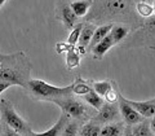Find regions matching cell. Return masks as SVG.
I'll return each instance as SVG.
<instances>
[{"instance_id":"8fae6325","label":"cell","mask_w":155,"mask_h":136,"mask_svg":"<svg viewBox=\"0 0 155 136\" xmlns=\"http://www.w3.org/2000/svg\"><path fill=\"white\" fill-rule=\"evenodd\" d=\"M92 4L93 0H72L69 5L76 17H84L91 9Z\"/></svg>"},{"instance_id":"7c38bea8","label":"cell","mask_w":155,"mask_h":136,"mask_svg":"<svg viewBox=\"0 0 155 136\" xmlns=\"http://www.w3.org/2000/svg\"><path fill=\"white\" fill-rule=\"evenodd\" d=\"M60 17L64 22V25L67 29H72L75 26V22H76V16L74 14V12L71 11V8L69 4H62L60 7Z\"/></svg>"},{"instance_id":"3957f363","label":"cell","mask_w":155,"mask_h":136,"mask_svg":"<svg viewBox=\"0 0 155 136\" xmlns=\"http://www.w3.org/2000/svg\"><path fill=\"white\" fill-rule=\"evenodd\" d=\"M0 113H2V119L5 122V124L9 128L25 135L31 131L30 124L17 114V111L14 110L13 105L9 100L3 99L0 101Z\"/></svg>"},{"instance_id":"9c48e42d","label":"cell","mask_w":155,"mask_h":136,"mask_svg":"<svg viewBox=\"0 0 155 136\" xmlns=\"http://www.w3.org/2000/svg\"><path fill=\"white\" fill-rule=\"evenodd\" d=\"M96 30V26L93 23H87V25H83V29L80 31V35H79V40H78V47L80 49V53H85L84 49L88 47L91 39H92V35Z\"/></svg>"},{"instance_id":"277c9868","label":"cell","mask_w":155,"mask_h":136,"mask_svg":"<svg viewBox=\"0 0 155 136\" xmlns=\"http://www.w3.org/2000/svg\"><path fill=\"white\" fill-rule=\"evenodd\" d=\"M53 103H56L58 106H60L66 115L72 117V118H75V119H80L85 115V111H87L85 105L81 104L80 101H78V100L67 99V97H61V99L53 100Z\"/></svg>"},{"instance_id":"44dd1931","label":"cell","mask_w":155,"mask_h":136,"mask_svg":"<svg viewBox=\"0 0 155 136\" xmlns=\"http://www.w3.org/2000/svg\"><path fill=\"white\" fill-rule=\"evenodd\" d=\"M132 130V135L133 136H154V134L151 132V130H150V126L149 123L146 122H138L133 124V128Z\"/></svg>"},{"instance_id":"30bf717a","label":"cell","mask_w":155,"mask_h":136,"mask_svg":"<svg viewBox=\"0 0 155 136\" xmlns=\"http://www.w3.org/2000/svg\"><path fill=\"white\" fill-rule=\"evenodd\" d=\"M114 46V42H113V39H111L110 35H106L102 40L98 42L97 44L92 48V53H93V57L94 58H102L106 53L109 52V49L111 47Z\"/></svg>"},{"instance_id":"cb8c5ba5","label":"cell","mask_w":155,"mask_h":136,"mask_svg":"<svg viewBox=\"0 0 155 136\" xmlns=\"http://www.w3.org/2000/svg\"><path fill=\"white\" fill-rule=\"evenodd\" d=\"M81 29H83V23H78V25H75L71 29V32H70L69 38H67V44H69L70 47H76Z\"/></svg>"},{"instance_id":"ffe728a7","label":"cell","mask_w":155,"mask_h":136,"mask_svg":"<svg viewBox=\"0 0 155 136\" xmlns=\"http://www.w3.org/2000/svg\"><path fill=\"white\" fill-rule=\"evenodd\" d=\"M92 90L96 93H98L101 97H104L109 91L113 90V84L111 80H101V82H92Z\"/></svg>"},{"instance_id":"52a82bcc","label":"cell","mask_w":155,"mask_h":136,"mask_svg":"<svg viewBox=\"0 0 155 136\" xmlns=\"http://www.w3.org/2000/svg\"><path fill=\"white\" fill-rule=\"evenodd\" d=\"M119 109L116 103H109V104H104L101 108L98 109V114L94 118L97 122H102V123H111L119 118Z\"/></svg>"},{"instance_id":"2e32d148","label":"cell","mask_w":155,"mask_h":136,"mask_svg":"<svg viewBox=\"0 0 155 136\" xmlns=\"http://www.w3.org/2000/svg\"><path fill=\"white\" fill-rule=\"evenodd\" d=\"M124 132L122 123H109L101 127L98 136H122Z\"/></svg>"},{"instance_id":"e0dca14e","label":"cell","mask_w":155,"mask_h":136,"mask_svg":"<svg viewBox=\"0 0 155 136\" xmlns=\"http://www.w3.org/2000/svg\"><path fill=\"white\" fill-rule=\"evenodd\" d=\"M83 99H84V101H85L87 104H88L89 106H92V108H94L96 110H98L101 106L105 104L104 97H101L98 93H96L93 90H91L88 93H85L83 96Z\"/></svg>"},{"instance_id":"9a60e30c","label":"cell","mask_w":155,"mask_h":136,"mask_svg":"<svg viewBox=\"0 0 155 136\" xmlns=\"http://www.w3.org/2000/svg\"><path fill=\"white\" fill-rule=\"evenodd\" d=\"M111 27H113V23H107V25H102V26L96 27V30H94L93 35H92L91 42H89V44H88V47L91 48V49H92V48H93L98 42L102 40V39H104L106 35H109Z\"/></svg>"},{"instance_id":"4dcf8cb0","label":"cell","mask_w":155,"mask_h":136,"mask_svg":"<svg viewBox=\"0 0 155 136\" xmlns=\"http://www.w3.org/2000/svg\"><path fill=\"white\" fill-rule=\"evenodd\" d=\"M5 2H7V0H0V7H2V5H3V4H4V3H5Z\"/></svg>"},{"instance_id":"5b68a950","label":"cell","mask_w":155,"mask_h":136,"mask_svg":"<svg viewBox=\"0 0 155 136\" xmlns=\"http://www.w3.org/2000/svg\"><path fill=\"white\" fill-rule=\"evenodd\" d=\"M116 93H118V99H116V104H118V109H119V113L120 115L123 117L124 122L127 123L128 126H133L136 123L141 122L142 121V117L140 115L137 111H136L132 106L129 104L125 103L124 100V96L120 93L119 91H116Z\"/></svg>"},{"instance_id":"f1b7e54d","label":"cell","mask_w":155,"mask_h":136,"mask_svg":"<svg viewBox=\"0 0 155 136\" xmlns=\"http://www.w3.org/2000/svg\"><path fill=\"white\" fill-rule=\"evenodd\" d=\"M5 136H21V134L19 132H17V131H14V130H12V128H7L5 130Z\"/></svg>"},{"instance_id":"ac0fdd59","label":"cell","mask_w":155,"mask_h":136,"mask_svg":"<svg viewBox=\"0 0 155 136\" xmlns=\"http://www.w3.org/2000/svg\"><path fill=\"white\" fill-rule=\"evenodd\" d=\"M66 67L67 69H75L80 65V53L78 52L76 47H71L66 52Z\"/></svg>"},{"instance_id":"83f0119b","label":"cell","mask_w":155,"mask_h":136,"mask_svg":"<svg viewBox=\"0 0 155 136\" xmlns=\"http://www.w3.org/2000/svg\"><path fill=\"white\" fill-rule=\"evenodd\" d=\"M12 84L11 83H7V82H3V80H0V95L3 93L4 91H7L9 87H11Z\"/></svg>"},{"instance_id":"5bb4252c","label":"cell","mask_w":155,"mask_h":136,"mask_svg":"<svg viewBox=\"0 0 155 136\" xmlns=\"http://www.w3.org/2000/svg\"><path fill=\"white\" fill-rule=\"evenodd\" d=\"M129 5H130L129 0H107L106 8L113 14H122L128 11Z\"/></svg>"},{"instance_id":"4fadbf2b","label":"cell","mask_w":155,"mask_h":136,"mask_svg":"<svg viewBox=\"0 0 155 136\" xmlns=\"http://www.w3.org/2000/svg\"><path fill=\"white\" fill-rule=\"evenodd\" d=\"M129 34V29L124 25H120V23H113V27L109 32V35L113 39L114 44H118V43L123 42L127 35Z\"/></svg>"},{"instance_id":"6da1fadb","label":"cell","mask_w":155,"mask_h":136,"mask_svg":"<svg viewBox=\"0 0 155 136\" xmlns=\"http://www.w3.org/2000/svg\"><path fill=\"white\" fill-rule=\"evenodd\" d=\"M30 70V61L23 52L0 56V80L26 88Z\"/></svg>"},{"instance_id":"f546056e","label":"cell","mask_w":155,"mask_h":136,"mask_svg":"<svg viewBox=\"0 0 155 136\" xmlns=\"http://www.w3.org/2000/svg\"><path fill=\"white\" fill-rule=\"evenodd\" d=\"M123 135H124V136H133V135H132V130H130V127H129V126H128V127L124 130Z\"/></svg>"},{"instance_id":"603a6c76","label":"cell","mask_w":155,"mask_h":136,"mask_svg":"<svg viewBox=\"0 0 155 136\" xmlns=\"http://www.w3.org/2000/svg\"><path fill=\"white\" fill-rule=\"evenodd\" d=\"M101 131V126L94 122H89L84 124L80 130V136H98Z\"/></svg>"},{"instance_id":"4316f807","label":"cell","mask_w":155,"mask_h":136,"mask_svg":"<svg viewBox=\"0 0 155 136\" xmlns=\"http://www.w3.org/2000/svg\"><path fill=\"white\" fill-rule=\"evenodd\" d=\"M70 46L67 44V43H60V44H57V47H56V51H57V53H64V52H67L70 49Z\"/></svg>"},{"instance_id":"1f68e13d","label":"cell","mask_w":155,"mask_h":136,"mask_svg":"<svg viewBox=\"0 0 155 136\" xmlns=\"http://www.w3.org/2000/svg\"><path fill=\"white\" fill-rule=\"evenodd\" d=\"M23 136H28V135H27V134H26V135H23Z\"/></svg>"},{"instance_id":"8992f818","label":"cell","mask_w":155,"mask_h":136,"mask_svg":"<svg viewBox=\"0 0 155 136\" xmlns=\"http://www.w3.org/2000/svg\"><path fill=\"white\" fill-rule=\"evenodd\" d=\"M124 100H125V103L132 106L142 118H151V117H154V114H155L154 97H151L150 100H146V101H133V100L125 99V97H124Z\"/></svg>"},{"instance_id":"ba28073f","label":"cell","mask_w":155,"mask_h":136,"mask_svg":"<svg viewBox=\"0 0 155 136\" xmlns=\"http://www.w3.org/2000/svg\"><path fill=\"white\" fill-rule=\"evenodd\" d=\"M69 118H70L69 115H66L65 113H62L61 117H60V119H58L49 130L44 131V132H34V131L31 130L27 135L28 136H58L61 134V131L64 130L65 126L69 123Z\"/></svg>"},{"instance_id":"7a4b0ae2","label":"cell","mask_w":155,"mask_h":136,"mask_svg":"<svg viewBox=\"0 0 155 136\" xmlns=\"http://www.w3.org/2000/svg\"><path fill=\"white\" fill-rule=\"evenodd\" d=\"M26 87L36 99L40 100L53 101L56 99H61V97H67L72 93V83L66 87H57L40 79H30Z\"/></svg>"},{"instance_id":"d6986e66","label":"cell","mask_w":155,"mask_h":136,"mask_svg":"<svg viewBox=\"0 0 155 136\" xmlns=\"http://www.w3.org/2000/svg\"><path fill=\"white\" fill-rule=\"evenodd\" d=\"M91 90H92V86L88 84V82L83 80L81 78H78L74 83H72V93H75L78 96H84Z\"/></svg>"},{"instance_id":"484cf974","label":"cell","mask_w":155,"mask_h":136,"mask_svg":"<svg viewBox=\"0 0 155 136\" xmlns=\"http://www.w3.org/2000/svg\"><path fill=\"white\" fill-rule=\"evenodd\" d=\"M104 97L106 99V101H107V103H116V99H118V93H116L115 91L111 90V91H109Z\"/></svg>"},{"instance_id":"d4e9b609","label":"cell","mask_w":155,"mask_h":136,"mask_svg":"<svg viewBox=\"0 0 155 136\" xmlns=\"http://www.w3.org/2000/svg\"><path fill=\"white\" fill-rule=\"evenodd\" d=\"M76 134H78V123L70 122L65 126L60 135L61 136H76Z\"/></svg>"},{"instance_id":"7402d4cb","label":"cell","mask_w":155,"mask_h":136,"mask_svg":"<svg viewBox=\"0 0 155 136\" xmlns=\"http://www.w3.org/2000/svg\"><path fill=\"white\" fill-rule=\"evenodd\" d=\"M136 11H137L140 16L145 18L154 16V5H151V4H149L146 2H140L136 4Z\"/></svg>"}]
</instances>
